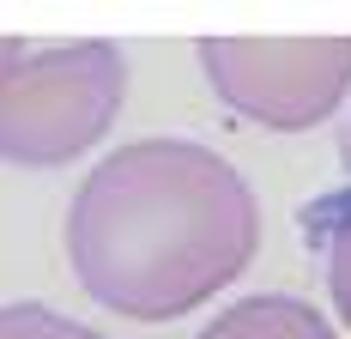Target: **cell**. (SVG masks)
Instances as JSON below:
<instances>
[{
	"mask_svg": "<svg viewBox=\"0 0 351 339\" xmlns=\"http://www.w3.org/2000/svg\"><path fill=\"white\" fill-rule=\"evenodd\" d=\"M261 248V200L243 170L194 139L115 145L67 206V261L91 303L128 321H176L212 303Z\"/></svg>",
	"mask_w": 351,
	"mask_h": 339,
	"instance_id": "obj_1",
	"label": "cell"
},
{
	"mask_svg": "<svg viewBox=\"0 0 351 339\" xmlns=\"http://www.w3.org/2000/svg\"><path fill=\"white\" fill-rule=\"evenodd\" d=\"M206 85L267 134H309L351 91V36H206Z\"/></svg>",
	"mask_w": 351,
	"mask_h": 339,
	"instance_id": "obj_3",
	"label": "cell"
},
{
	"mask_svg": "<svg viewBox=\"0 0 351 339\" xmlns=\"http://www.w3.org/2000/svg\"><path fill=\"white\" fill-rule=\"evenodd\" d=\"M303 237L315 242L321 267H327V297L351 327V188H333L315 206H303Z\"/></svg>",
	"mask_w": 351,
	"mask_h": 339,
	"instance_id": "obj_5",
	"label": "cell"
},
{
	"mask_svg": "<svg viewBox=\"0 0 351 339\" xmlns=\"http://www.w3.org/2000/svg\"><path fill=\"white\" fill-rule=\"evenodd\" d=\"M19 61H25V43H12V36H0V79H6V73L19 67Z\"/></svg>",
	"mask_w": 351,
	"mask_h": 339,
	"instance_id": "obj_7",
	"label": "cell"
},
{
	"mask_svg": "<svg viewBox=\"0 0 351 339\" xmlns=\"http://www.w3.org/2000/svg\"><path fill=\"white\" fill-rule=\"evenodd\" d=\"M0 339H109V334L79 327L49 303H0Z\"/></svg>",
	"mask_w": 351,
	"mask_h": 339,
	"instance_id": "obj_6",
	"label": "cell"
},
{
	"mask_svg": "<svg viewBox=\"0 0 351 339\" xmlns=\"http://www.w3.org/2000/svg\"><path fill=\"white\" fill-rule=\"evenodd\" d=\"M200 339H339V334L303 297L267 291V297H243V303H230L224 315H212L206 327H200Z\"/></svg>",
	"mask_w": 351,
	"mask_h": 339,
	"instance_id": "obj_4",
	"label": "cell"
},
{
	"mask_svg": "<svg viewBox=\"0 0 351 339\" xmlns=\"http://www.w3.org/2000/svg\"><path fill=\"white\" fill-rule=\"evenodd\" d=\"M128 97V61L115 43L25 49L0 79V164L55 170L91 152Z\"/></svg>",
	"mask_w": 351,
	"mask_h": 339,
	"instance_id": "obj_2",
	"label": "cell"
}]
</instances>
